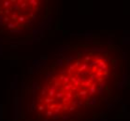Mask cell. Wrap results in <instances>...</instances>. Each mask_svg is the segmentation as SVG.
I'll use <instances>...</instances> for the list:
<instances>
[{
  "instance_id": "cell-1",
  "label": "cell",
  "mask_w": 130,
  "mask_h": 121,
  "mask_svg": "<svg viewBox=\"0 0 130 121\" xmlns=\"http://www.w3.org/2000/svg\"><path fill=\"white\" fill-rule=\"evenodd\" d=\"M108 76V62L103 58L85 56L76 60L43 89L41 108L59 115L73 111L98 91Z\"/></svg>"
},
{
  "instance_id": "cell-2",
  "label": "cell",
  "mask_w": 130,
  "mask_h": 121,
  "mask_svg": "<svg viewBox=\"0 0 130 121\" xmlns=\"http://www.w3.org/2000/svg\"><path fill=\"white\" fill-rule=\"evenodd\" d=\"M6 9H0L3 19L8 21L9 26H24L35 20L39 8L37 1H4Z\"/></svg>"
}]
</instances>
